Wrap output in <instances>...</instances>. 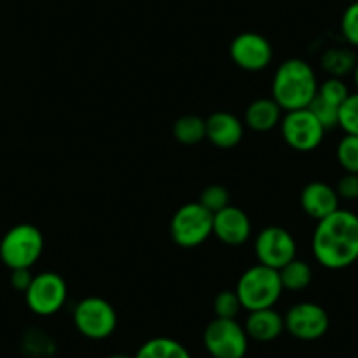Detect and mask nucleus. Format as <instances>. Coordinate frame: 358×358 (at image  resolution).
Instances as JSON below:
<instances>
[{
	"mask_svg": "<svg viewBox=\"0 0 358 358\" xmlns=\"http://www.w3.org/2000/svg\"><path fill=\"white\" fill-rule=\"evenodd\" d=\"M315 260L329 271H343L358 262V215L337 209L316 222L311 237Z\"/></svg>",
	"mask_w": 358,
	"mask_h": 358,
	"instance_id": "1",
	"label": "nucleus"
},
{
	"mask_svg": "<svg viewBox=\"0 0 358 358\" xmlns=\"http://www.w3.org/2000/svg\"><path fill=\"white\" fill-rule=\"evenodd\" d=\"M318 76L302 58H288L276 69L271 85V97L283 113L308 109L318 95Z\"/></svg>",
	"mask_w": 358,
	"mask_h": 358,
	"instance_id": "2",
	"label": "nucleus"
},
{
	"mask_svg": "<svg viewBox=\"0 0 358 358\" xmlns=\"http://www.w3.org/2000/svg\"><path fill=\"white\" fill-rule=\"evenodd\" d=\"M283 292L280 271L262 264L246 268L236 285V294L241 306L248 313L274 308L280 302Z\"/></svg>",
	"mask_w": 358,
	"mask_h": 358,
	"instance_id": "3",
	"label": "nucleus"
},
{
	"mask_svg": "<svg viewBox=\"0 0 358 358\" xmlns=\"http://www.w3.org/2000/svg\"><path fill=\"white\" fill-rule=\"evenodd\" d=\"M44 253V236L32 223L11 227L0 239V260L9 271L32 268Z\"/></svg>",
	"mask_w": 358,
	"mask_h": 358,
	"instance_id": "4",
	"label": "nucleus"
},
{
	"mask_svg": "<svg viewBox=\"0 0 358 358\" xmlns=\"http://www.w3.org/2000/svg\"><path fill=\"white\" fill-rule=\"evenodd\" d=\"M72 323L83 337L90 341H104L115 334L118 315L115 306L104 297L81 299L72 309Z\"/></svg>",
	"mask_w": 358,
	"mask_h": 358,
	"instance_id": "5",
	"label": "nucleus"
},
{
	"mask_svg": "<svg viewBox=\"0 0 358 358\" xmlns=\"http://www.w3.org/2000/svg\"><path fill=\"white\" fill-rule=\"evenodd\" d=\"M213 213L201 202H188L174 213L169 225L172 241L178 246L197 248L213 236Z\"/></svg>",
	"mask_w": 358,
	"mask_h": 358,
	"instance_id": "6",
	"label": "nucleus"
},
{
	"mask_svg": "<svg viewBox=\"0 0 358 358\" xmlns=\"http://www.w3.org/2000/svg\"><path fill=\"white\" fill-rule=\"evenodd\" d=\"M202 343L213 358H244L250 337L236 318H215L204 329Z\"/></svg>",
	"mask_w": 358,
	"mask_h": 358,
	"instance_id": "7",
	"label": "nucleus"
},
{
	"mask_svg": "<svg viewBox=\"0 0 358 358\" xmlns=\"http://www.w3.org/2000/svg\"><path fill=\"white\" fill-rule=\"evenodd\" d=\"M27 308L37 316L57 315L58 311L64 309L69 299V287L67 281L53 271H44L34 276L29 290L25 292Z\"/></svg>",
	"mask_w": 358,
	"mask_h": 358,
	"instance_id": "8",
	"label": "nucleus"
},
{
	"mask_svg": "<svg viewBox=\"0 0 358 358\" xmlns=\"http://www.w3.org/2000/svg\"><path fill=\"white\" fill-rule=\"evenodd\" d=\"M253 250L258 264L280 271L288 262L297 258V241L290 230L271 225L257 234Z\"/></svg>",
	"mask_w": 358,
	"mask_h": 358,
	"instance_id": "9",
	"label": "nucleus"
},
{
	"mask_svg": "<svg viewBox=\"0 0 358 358\" xmlns=\"http://www.w3.org/2000/svg\"><path fill=\"white\" fill-rule=\"evenodd\" d=\"M280 130L287 146L295 151H301V153L315 151L323 143L327 132L309 109L285 113L280 123Z\"/></svg>",
	"mask_w": 358,
	"mask_h": 358,
	"instance_id": "10",
	"label": "nucleus"
},
{
	"mask_svg": "<svg viewBox=\"0 0 358 358\" xmlns=\"http://www.w3.org/2000/svg\"><path fill=\"white\" fill-rule=\"evenodd\" d=\"M330 318L323 306L316 302H297L285 315V330L299 341H318L329 332Z\"/></svg>",
	"mask_w": 358,
	"mask_h": 358,
	"instance_id": "11",
	"label": "nucleus"
},
{
	"mask_svg": "<svg viewBox=\"0 0 358 358\" xmlns=\"http://www.w3.org/2000/svg\"><path fill=\"white\" fill-rule=\"evenodd\" d=\"M229 55L234 64L246 72H260L271 65L274 58L273 44L257 32H243L232 39Z\"/></svg>",
	"mask_w": 358,
	"mask_h": 358,
	"instance_id": "12",
	"label": "nucleus"
},
{
	"mask_svg": "<svg viewBox=\"0 0 358 358\" xmlns=\"http://www.w3.org/2000/svg\"><path fill=\"white\" fill-rule=\"evenodd\" d=\"M251 220L241 208L227 206L213 216V236L227 246H243L251 237Z\"/></svg>",
	"mask_w": 358,
	"mask_h": 358,
	"instance_id": "13",
	"label": "nucleus"
},
{
	"mask_svg": "<svg viewBox=\"0 0 358 358\" xmlns=\"http://www.w3.org/2000/svg\"><path fill=\"white\" fill-rule=\"evenodd\" d=\"M244 137V122L234 113L216 111L206 120V139L220 150L236 148Z\"/></svg>",
	"mask_w": 358,
	"mask_h": 358,
	"instance_id": "14",
	"label": "nucleus"
},
{
	"mask_svg": "<svg viewBox=\"0 0 358 358\" xmlns=\"http://www.w3.org/2000/svg\"><path fill=\"white\" fill-rule=\"evenodd\" d=\"M339 202L341 199L336 188L325 181H311L301 192L302 211L316 222L341 209Z\"/></svg>",
	"mask_w": 358,
	"mask_h": 358,
	"instance_id": "15",
	"label": "nucleus"
},
{
	"mask_svg": "<svg viewBox=\"0 0 358 358\" xmlns=\"http://www.w3.org/2000/svg\"><path fill=\"white\" fill-rule=\"evenodd\" d=\"M244 330L248 337L257 343H271L285 332V316L274 308L250 311L244 322Z\"/></svg>",
	"mask_w": 358,
	"mask_h": 358,
	"instance_id": "16",
	"label": "nucleus"
},
{
	"mask_svg": "<svg viewBox=\"0 0 358 358\" xmlns=\"http://www.w3.org/2000/svg\"><path fill=\"white\" fill-rule=\"evenodd\" d=\"M283 120V109L273 97L257 99L244 111V125L253 132H271L280 127Z\"/></svg>",
	"mask_w": 358,
	"mask_h": 358,
	"instance_id": "17",
	"label": "nucleus"
},
{
	"mask_svg": "<svg viewBox=\"0 0 358 358\" xmlns=\"http://www.w3.org/2000/svg\"><path fill=\"white\" fill-rule=\"evenodd\" d=\"M134 358H194L183 343L172 337L158 336L143 343Z\"/></svg>",
	"mask_w": 358,
	"mask_h": 358,
	"instance_id": "18",
	"label": "nucleus"
},
{
	"mask_svg": "<svg viewBox=\"0 0 358 358\" xmlns=\"http://www.w3.org/2000/svg\"><path fill=\"white\" fill-rule=\"evenodd\" d=\"M357 55L350 46H334L325 50V53L320 58L323 71L329 74V78H341L353 74V69L357 65Z\"/></svg>",
	"mask_w": 358,
	"mask_h": 358,
	"instance_id": "19",
	"label": "nucleus"
},
{
	"mask_svg": "<svg viewBox=\"0 0 358 358\" xmlns=\"http://www.w3.org/2000/svg\"><path fill=\"white\" fill-rule=\"evenodd\" d=\"M281 285L288 292H302L311 285L313 268L311 265L301 258H294L285 267L280 268Z\"/></svg>",
	"mask_w": 358,
	"mask_h": 358,
	"instance_id": "20",
	"label": "nucleus"
},
{
	"mask_svg": "<svg viewBox=\"0 0 358 358\" xmlns=\"http://www.w3.org/2000/svg\"><path fill=\"white\" fill-rule=\"evenodd\" d=\"M172 136L185 146H194L206 139V120L199 115H185L172 125Z\"/></svg>",
	"mask_w": 358,
	"mask_h": 358,
	"instance_id": "21",
	"label": "nucleus"
},
{
	"mask_svg": "<svg viewBox=\"0 0 358 358\" xmlns=\"http://www.w3.org/2000/svg\"><path fill=\"white\" fill-rule=\"evenodd\" d=\"M336 158L344 172L358 174V136L344 134V137H341L337 143Z\"/></svg>",
	"mask_w": 358,
	"mask_h": 358,
	"instance_id": "22",
	"label": "nucleus"
},
{
	"mask_svg": "<svg viewBox=\"0 0 358 358\" xmlns=\"http://www.w3.org/2000/svg\"><path fill=\"white\" fill-rule=\"evenodd\" d=\"M350 88L344 83V79L341 78H327L318 86V97L329 102V104L336 106V108H341L343 102L350 97Z\"/></svg>",
	"mask_w": 358,
	"mask_h": 358,
	"instance_id": "23",
	"label": "nucleus"
},
{
	"mask_svg": "<svg viewBox=\"0 0 358 358\" xmlns=\"http://www.w3.org/2000/svg\"><path fill=\"white\" fill-rule=\"evenodd\" d=\"M339 127L348 136H358V92L350 94V97L339 108Z\"/></svg>",
	"mask_w": 358,
	"mask_h": 358,
	"instance_id": "24",
	"label": "nucleus"
},
{
	"mask_svg": "<svg viewBox=\"0 0 358 358\" xmlns=\"http://www.w3.org/2000/svg\"><path fill=\"white\" fill-rule=\"evenodd\" d=\"M23 350L32 357H48L55 353V341L43 330H30L23 337Z\"/></svg>",
	"mask_w": 358,
	"mask_h": 358,
	"instance_id": "25",
	"label": "nucleus"
},
{
	"mask_svg": "<svg viewBox=\"0 0 358 358\" xmlns=\"http://www.w3.org/2000/svg\"><path fill=\"white\" fill-rule=\"evenodd\" d=\"M341 36L350 48H358V0H353L341 16Z\"/></svg>",
	"mask_w": 358,
	"mask_h": 358,
	"instance_id": "26",
	"label": "nucleus"
},
{
	"mask_svg": "<svg viewBox=\"0 0 358 358\" xmlns=\"http://www.w3.org/2000/svg\"><path fill=\"white\" fill-rule=\"evenodd\" d=\"M213 309H215L216 318H237L239 311L243 309L239 297H237L236 290H223L220 292L213 302Z\"/></svg>",
	"mask_w": 358,
	"mask_h": 358,
	"instance_id": "27",
	"label": "nucleus"
},
{
	"mask_svg": "<svg viewBox=\"0 0 358 358\" xmlns=\"http://www.w3.org/2000/svg\"><path fill=\"white\" fill-rule=\"evenodd\" d=\"M199 202L215 215V213L222 211L223 208L230 206V194L222 185H209V187L202 190Z\"/></svg>",
	"mask_w": 358,
	"mask_h": 358,
	"instance_id": "28",
	"label": "nucleus"
},
{
	"mask_svg": "<svg viewBox=\"0 0 358 358\" xmlns=\"http://www.w3.org/2000/svg\"><path fill=\"white\" fill-rule=\"evenodd\" d=\"M308 109L316 116V120L322 123L325 130H332L339 125V108L329 104V102H325L323 99H320L318 95H316L315 101L309 104Z\"/></svg>",
	"mask_w": 358,
	"mask_h": 358,
	"instance_id": "29",
	"label": "nucleus"
},
{
	"mask_svg": "<svg viewBox=\"0 0 358 358\" xmlns=\"http://www.w3.org/2000/svg\"><path fill=\"white\" fill-rule=\"evenodd\" d=\"M334 188L341 201H358V174L344 172Z\"/></svg>",
	"mask_w": 358,
	"mask_h": 358,
	"instance_id": "30",
	"label": "nucleus"
},
{
	"mask_svg": "<svg viewBox=\"0 0 358 358\" xmlns=\"http://www.w3.org/2000/svg\"><path fill=\"white\" fill-rule=\"evenodd\" d=\"M34 280V274L30 268H15V271H11V287L15 288L16 292H22V294H25L27 290H29L30 283H32Z\"/></svg>",
	"mask_w": 358,
	"mask_h": 358,
	"instance_id": "31",
	"label": "nucleus"
},
{
	"mask_svg": "<svg viewBox=\"0 0 358 358\" xmlns=\"http://www.w3.org/2000/svg\"><path fill=\"white\" fill-rule=\"evenodd\" d=\"M353 81H355V86H357V92H358V60H357V65H355L353 69Z\"/></svg>",
	"mask_w": 358,
	"mask_h": 358,
	"instance_id": "32",
	"label": "nucleus"
},
{
	"mask_svg": "<svg viewBox=\"0 0 358 358\" xmlns=\"http://www.w3.org/2000/svg\"><path fill=\"white\" fill-rule=\"evenodd\" d=\"M108 358H134V357H130V355H125V353H115V355H109Z\"/></svg>",
	"mask_w": 358,
	"mask_h": 358,
	"instance_id": "33",
	"label": "nucleus"
},
{
	"mask_svg": "<svg viewBox=\"0 0 358 358\" xmlns=\"http://www.w3.org/2000/svg\"><path fill=\"white\" fill-rule=\"evenodd\" d=\"M350 2H353V0H350Z\"/></svg>",
	"mask_w": 358,
	"mask_h": 358,
	"instance_id": "34",
	"label": "nucleus"
}]
</instances>
